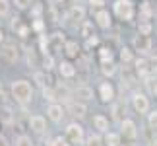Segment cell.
<instances>
[{
    "label": "cell",
    "mask_w": 157,
    "mask_h": 146,
    "mask_svg": "<svg viewBox=\"0 0 157 146\" xmlns=\"http://www.w3.org/2000/svg\"><path fill=\"white\" fill-rule=\"evenodd\" d=\"M58 72H60V76H64V78H74L76 76V66L70 63V60H62V63L58 64Z\"/></svg>",
    "instance_id": "13"
},
{
    "label": "cell",
    "mask_w": 157,
    "mask_h": 146,
    "mask_svg": "<svg viewBox=\"0 0 157 146\" xmlns=\"http://www.w3.org/2000/svg\"><path fill=\"white\" fill-rule=\"evenodd\" d=\"M51 146H70V142H68L66 136H56V138L51 140Z\"/></svg>",
    "instance_id": "31"
},
{
    "label": "cell",
    "mask_w": 157,
    "mask_h": 146,
    "mask_svg": "<svg viewBox=\"0 0 157 146\" xmlns=\"http://www.w3.org/2000/svg\"><path fill=\"white\" fill-rule=\"evenodd\" d=\"M70 111H72L74 117L83 119V117H86V113H87V105L83 101H76V103H72V105H70Z\"/></svg>",
    "instance_id": "15"
},
{
    "label": "cell",
    "mask_w": 157,
    "mask_h": 146,
    "mask_svg": "<svg viewBox=\"0 0 157 146\" xmlns=\"http://www.w3.org/2000/svg\"><path fill=\"white\" fill-rule=\"evenodd\" d=\"M89 4L95 6V8H103V6H105V0H89Z\"/></svg>",
    "instance_id": "41"
},
{
    "label": "cell",
    "mask_w": 157,
    "mask_h": 146,
    "mask_svg": "<svg viewBox=\"0 0 157 146\" xmlns=\"http://www.w3.org/2000/svg\"><path fill=\"white\" fill-rule=\"evenodd\" d=\"M35 80H37V82L41 84V86H43V88H45V84H47V82H49V78H47L45 74H41V72H37V74H35Z\"/></svg>",
    "instance_id": "38"
},
{
    "label": "cell",
    "mask_w": 157,
    "mask_h": 146,
    "mask_svg": "<svg viewBox=\"0 0 157 146\" xmlns=\"http://www.w3.org/2000/svg\"><path fill=\"white\" fill-rule=\"evenodd\" d=\"M120 132H111V131H107L105 132V136H103V144L105 146H120Z\"/></svg>",
    "instance_id": "16"
},
{
    "label": "cell",
    "mask_w": 157,
    "mask_h": 146,
    "mask_svg": "<svg viewBox=\"0 0 157 146\" xmlns=\"http://www.w3.org/2000/svg\"><path fill=\"white\" fill-rule=\"evenodd\" d=\"M113 12H114V16L118 18V20H122V22H130L132 18H134V2L132 0H114V4H113Z\"/></svg>",
    "instance_id": "2"
},
{
    "label": "cell",
    "mask_w": 157,
    "mask_h": 146,
    "mask_svg": "<svg viewBox=\"0 0 157 146\" xmlns=\"http://www.w3.org/2000/svg\"><path fill=\"white\" fill-rule=\"evenodd\" d=\"M101 72H103L105 76H114V72H117V66H114L113 63H103V66H101Z\"/></svg>",
    "instance_id": "27"
},
{
    "label": "cell",
    "mask_w": 157,
    "mask_h": 146,
    "mask_svg": "<svg viewBox=\"0 0 157 146\" xmlns=\"http://www.w3.org/2000/svg\"><path fill=\"white\" fill-rule=\"evenodd\" d=\"M83 144H86V146H105V144H103V136H101V135H91V136H87L86 140H83Z\"/></svg>",
    "instance_id": "23"
},
{
    "label": "cell",
    "mask_w": 157,
    "mask_h": 146,
    "mask_svg": "<svg viewBox=\"0 0 157 146\" xmlns=\"http://www.w3.org/2000/svg\"><path fill=\"white\" fill-rule=\"evenodd\" d=\"M0 146H8V140H6L4 136H0Z\"/></svg>",
    "instance_id": "42"
},
{
    "label": "cell",
    "mask_w": 157,
    "mask_h": 146,
    "mask_svg": "<svg viewBox=\"0 0 157 146\" xmlns=\"http://www.w3.org/2000/svg\"><path fill=\"white\" fill-rule=\"evenodd\" d=\"M10 14V2L8 0H0V18H6Z\"/></svg>",
    "instance_id": "30"
},
{
    "label": "cell",
    "mask_w": 157,
    "mask_h": 146,
    "mask_svg": "<svg viewBox=\"0 0 157 146\" xmlns=\"http://www.w3.org/2000/svg\"><path fill=\"white\" fill-rule=\"evenodd\" d=\"M151 146H157V138H153V140H151Z\"/></svg>",
    "instance_id": "44"
},
{
    "label": "cell",
    "mask_w": 157,
    "mask_h": 146,
    "mask_svg": "<svg viewBox=\"0 0 157 146\" xmlns=\"http://www.w3.org/2000/svg\"><path fill=\"white\" fill-rule=\"evenodd\" d=\"M83 18H86V10H83L82 6H72V10H70V20L82 22Z\"/></svg>",
    "instance_id": "22"
},
{
    "label": "cell",
    "mask_w": 157,
    "mask_h": 146,
    "mask_svg": "<svg viewBox=\"0 0 157 146\" xmlns=\"http://www.w3.org/2000/svg\"><path fill=\"white\" fill-rule=\"evenodd\" d=\"M120 60H122L124 64L134 60V55H132V51H130L128 47H122V49H120Z\"/></svg>",
    "instance_id": "25"
},
{
    "label": "cell",
    "mask_w": 157,
    "mask_h": 146,
    "mask_svg": "<svg viewBox=\"0 0 157 146\" xmlns=\"http://www.w3.org/2000/svg\"><path fill=\"white\" fill-rule=\"evenodd\" d=\"M132 107L136 109V113H147L149 111V97L146 94H140L136 92L134 95H132Z\"/></svg>",
    "instance_id": "4"
},
{
    "label": "cell",
    "mask_w": 157,
    "mask_h": 146,
    "mask_svg": "<svg viewBox=\"0 0 157 146\" xmlns=\"http://www.w3.org/2000/svg\"><path fill=\"white\" fill-rule=\"evenodd\" d=\"M147 63H149V70H151V74H157V55L149 57Z\"/></svg>",
    "instance_id": "36"
},
{
    "label": "cell",
    "mask_w": 157,
    "mask_h": 146,
    "mask_svg": "<svg viewBox=\"0 0 157 146\" xmlns=\"http://www.w3.org/2000/svg\"><path fill=\"white\" fill-rule=\"evenodd\" d=\"M43 95H45V99H49L51 103L58 99V97H56V92H54V90H51V88H47V86L43 88Z\"/></svg>",
    "instance_id": "29"
},
{
    "label": "cell",
    "mask_w": 157,
    "mask_h": 146,
    "mask_svg": "<svg viewBox=\"0 0 157 146\" xmlns=\"http://www.w3.org/2000/svg\"><path fill=\"white\" fill-rule=\"evenodd\" d=\"M99 97L103 103H111L114 99V86L111 82H101L99 86Z\"/></svg>",
    "instance_id": "9"
},
{
    "label": "cell",
    "mask_w": 157,
    "mask_h": 146,
    "mask_svg": "<svg viewBox=\"0 0 157 146\" xmlns=\"http://www.w3.org/2000/svg\"><path fill=\"white\" fill-rule=\"evenodd\" d=\"M99 45V37H97V35H89V37H87V41H86V47L87 49H91V47H97Z\"/></svg>",
    "instance_id": "33"
},
{
    "label": "cell",
    "mask_w": 157,
    "mask_h": 146,
    "mask_svg": "<svg viewBox=\"0 0 157 146\" xmlns=\"http://www.w3.org/2000/svg\"><path fill=\"white\" fill-rule=\"evenodd\" d=\"M43 64H45V70H52L54 68V60L51 55H45V59H43Z\"/></svg>",
    "instance_id": "35"
},
{
    "label": "cell",
    "mask_w": 157,
    "mask_h": 146,
    "mask_svg": "<svg viewBox=\"0 0 157 146\" xmlns=\"http://www.w3.org/2000/svg\"><path fill=\"white\" fill-rule=\"evenodd\" d=\"M49 43H51V47H54V49L62 47V45L66 43V39H64V33H60V31L52 33V35H51V39H49Z\"/></svg>",
    "instance_id": "20"
},
{
    "label": "cell",
    "mask_w": 157,
    "mask_h": 146,
    "mask_svg": "<svg viewBox=\"0 0 157 146\" xmlns=\"http://www.w3.org/2000/svg\"><path fill=\"white\" fill-rule=\"evenodd\" d=\"M33 0H14V4H16V8H20V10H25L31 6Z\"/></svg>",
    "instance_id": "34"
},
{
    "label": "cell",
    "mask_w": 157,
    "mask_h": 146,
    "mask_svg": "<svg viewBox=\"0 0 157 146\" xmlns=\"http://www.w3.org/2000/svg\"><path fill=\"white\" fill-rule=\"evenodd\" d=\"M66 138H68L70 144H83L86 140V132H83V127L80 123H70L66 127Z\"/></svg>",
    "instance_id": "3"
},
{
    "label": "cell",
    "mask_w": 157,
    "mask_h": 146,
    "mask_svg": "<svg viewBox=\"0 0 157 146\" xmlns=\"http://www.w3.org/2000/svg\"><path fill=\"white\" fill-rule=\"evenodd\" d=\"M149 16H151V10H149V2H144V4H142V18H144V20H147Z\"/></svg>",
    "instance_id": "37"
},
{
    "label": "cell",
    "mask_w": 157,
    "mask_h": 146,
    "mask_svg": "<svg viewBox=\"0 0 157 146\" xmlns=\"http://www.w3.org/2000/svg\"><path fill=\"white\" fill-rule=\"evenodd\" d=\"M64 53H66L68 59H76L78 53H80V47H78L76 41H66L64 43Z\"/></svg>",
    "instance_id": "19"
},
{
    "label": "cell",
    "mask_w": 157,
    "mask_h": 146,
    "mask_svg": "<svg viewBox=\"0 0 157 146\" xmlns=\"http://www.w3.org/2000/svg\"><path fill=\"white\" fill-rule=\"evenodd\" d=\"M113 51H111V49H109V47H101L99 49V60H101V64H103V63H113Z\"/></svg>",
    "instance_id": "21"
},
{
    "label": "cell",
    "mask_w": 157,
    "mask_h": 146,
    "mask_svg": "<svg viewBox=\"0 0 157 146\" xmlns=\"http://www.w3.org/2000/svg\"><path fill=\"white\" fill-rule=\"evenodd\" d=\"M2 41H4V29L0 27V43H2Z\"/></svg>",
    "instance_id": "43"
},
{
    "label": "cell",
    "mask_w": 157,
    "mask_h": 146,
    "mask_svg": "<svg viewBox=\"0 0 157 146\" xmlns=\"http://www.w3.org/2000/svg\"><path fill=\"white\" fill-rule=\"evenodd\" d=\"M95 22H97V26L101 27V29H111V26H113V20H111V14H109L107 10H97L95 12Z\"/></svg>",
    "instance_id": "10"
},
{
    "label": "cell",
    "mask_w": 157,
    "mask_h": 146,
    "mask_svg": "<svg viewBox=\"0 0 157 146\" xmlns=\"http://www.w3.org/2000/svg\"><path fill=\"white\" fill-rule=\"evenodd\" d=\"M43 27H45V23L41 22V20H35L33 26H31V29H35V31H43Z\"/></svg>",
    "instance_id": "40"
},
{
    "label": "cell",
    "mask_w": 157,
    "mask_h": 146,
    "mask_svg": "<svg viewBox=\"0 0 157 146\" xmlns=\"http://www.w3.org/2000/svg\"><path fill=\"white\" fill-rule=\"evenodd\" d=\"M120 136L128 138V140H134L138 136V127L132 119H122L120 121Z\"/></svg>",
    "instance_id": "5"
},
{
    "label": "cell",
    "mask_w": 157,
    "mask_h": 146,
    "mask_svg": "<svg viewBox=\"0 0 157 146\" xmlns=\"http://www.w3.org/2000/svg\"><path fill=\"white\" fill-rule=\"evenodd\" d=\"M136 70H138V74H140L142 78H146V80L151 76V70H149L147 59H138V60H136Z\"/></svg>",
    "instance_id": "14"
},
{
    "label": "cell",
    "mask_w": 157,
    "mask_h": 146,
    "mask_svg": "<svg viewBox=\"0 0 157 146\" xmlns=\"http://www.w3.org/2000/svg\"><path fill=\"white\" fill-rule=\"evenodd\" d=\"M27 123H29V129L33 132H37V135H43L47 131V121H45L43 115H31Z\"/></svg>",
    "instance_id": "6"
},
{
    "label": "cell",
    "mask_w": 157,
    "mask_h": 146,
    "mask_svg": "<svg viewBox=\"0 0 157 146\" xmlns=\"http://www.w3.org/2000/svg\"><path fill=\"white\" fill-rule=\"evenodd\" d=\"M64 115H66L64 113V107L58 105V103H54V101L47 107V117H49L52 123H60V121L64 119Z\"/></svg>",
    "instance_id": "8"
},
{
    "label": "cell",
    "mask_w": 157,
    "mask_h": 146,
    "mask_svg": "<svg viewBox=\"0 0 157 146\" xmlns=\"http://www.w3.org/2000/svg\"><path fill=\"white\" fill-rule=\"evenodd\" d=\"M12 97L21 103V105H25L33 99V86L29 84L27 80H16L12 82Z\"/></svg>",
    "instance_id": "1"
},
{
    "label": "cell",
    "mask_w": 157,
    "mask_h": 146,
    "mask_svg": "<svg viewBox=\"0 0 157 146\" xmlns=\"http://www.w3.org/2000/svg\"><path fill=\"white\" fill-rule=\"evenodd\" d=\"M134 49L136 51H140L144 55H147L151 51V39H149V35H140L138 33L134 37Z\"/></svg>",
    "instance_id": "7"
},
{
    "label": "cell",
    "mask_w": 157,
    "mask_h": 146,
    "mask_svg": "<svg viewBox=\"0 0 157 146\" xmlns=\"http://www.w3.org/2000/svg\"><path fill=\"white\" fill-rule=\"evenodd\" d=\"M2 57L6 63H10V64H14L17 59H20V53H17V47L14 43H6L2 47Z\"/></svg>",
    "instance_id": "11"
},
{
    "label": "cell",
    "mask_w": 157,
    "mask_h": 146,
    "mask_svg": "<svg viewBox=\"0 0 157 146\" xmlns=\"http://www.w3.org/2000/svg\"><path fill=\"white\" fill-rule=\"evenodd\" d=\"M147 125L151 131H157V109L155 111H147Z\"/></svg>",
    "instance_id": "26"
},
{
    "label": "cell",
    "mask_w": 157,
    "mask_h": 146,
    "mask_svg": "<svg viewBox=\"0 0 157 146\" xmlns=\"http://www.w3.org/2000/svg\"><path fill=\"white\" fill-rule=\"evenodd\" d=\"M16 29H17V35H20V37H27V33H29L27 26H17Z\"/></svg>",
    "instance_id": "39"
},
{
    "label": "cell",
    "mask_w": 157,
    "mask_h": 146,
    "mask_svg": "<svg viewBox=\"0 0 157 146\" xmlns=\"http://www.w3.org/2000/svg\"><path fill=\"white\" fill-rule=\"evenodd\" d=\"M82 35H83V37H89V35H93V26H91L89 22H86V23L82 26Z\"/></svg>",
    "instance_id": "32"
},
{
    "label": "cell",
    "mask_w": 157,
    "mask_h": 146,
    "mask_svg": "<svg viewBox=\"0 0 157 146\" xmlns=\"http://www.w3.org/2000/svg\"><path fill=\"white\" fill-rule=\"evenodd\" d=\"M151 31H153V26L149 22H146V20L138 26V33H140V35H151Z\"/></svg>",
    "instance_id": "24"
},
{
    "label": "cell",
    "mask_w": 157,
    "mask_h": 146,
    "mask_svg": "<svg viewBox=\"0 0 157 146\" xmlns=\"http://www.w3.org/2000/svg\"><path fill=\"white\" fill-rule=\"evenodd\" d=\"M16 146H33V140H31V136H27V135H20L16 138Z\"/></svg>",
    "instance_id": "28"
},
{
    "label": "cell",
    "mask_w": 157,
    "mask_h": 146,
    "mask_svg": "<svg viewBox=\"0 0 157 146\" xmlns=\"http://www.w3.org/2000/svg\"><path fill=\"white\" fill-rule=\"evenodd\" d=\"M155 31H157V26H155Z\"/></svg>",
    "instance_id": "45"
},
{
    "label": "cell",
    "mask_w": 157,
    "mask_h": 146,
    "mask_svg": "<svg viewBox=\"0 0 157 146\" xmlns=\"http://www.w3.org/2000/svg\"><path fill=\"white\" fill-rule=\"evenodd\" d=\"M74 97L78 101H91L93 99V90L89 88V86H80V88H76V92H74Z\"/></svg>",
    "instance_id": "12"
},
{
    "label": "cell",
    "mask_w": 157,
    "mask_h": 146,
    "mask_svg": "<svg viewBox=\"0 0 157 146\" xmlns=\"http://www.w3.org/2000/svg\"><path fill=\"white\" fill-rule=\"evenodd\" d=\"M111 113H113V121H117V123H120V121L124 119L126 105H124V103H114V105L111 107Z\"/></svg>",
    "instance_id": "17"
},
{
    "label": "cell",
    "mask_w": 157,
    "mask_h": 146,
    "mask_svg": "<svg viewBox=\"0 0 157 146\" xmlns=\"http://www.w3.org/2000/svg\"><path fill=\"white\" fill-rule=\"evenodd\" d=\"M93 127L99 132H107L109 131V119L105 117V115H95L93 117Z\"/></svg>",
    "instance_id": "18"
}]
</instances>
